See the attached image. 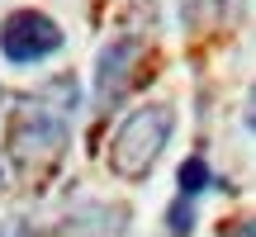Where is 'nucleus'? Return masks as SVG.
Segmentation results:
<instances>
[{
	"label": "nucleus",
	"mask_w": 256,
	"mask_h": 237,
	"mask_svg": "<svg viewBox=\"0 0 256 237\" xmlns=\"http://www.w3.org/2000/svg\"><path fill=\"white\" fill-rule=\"evenodd\" d=\"M0 237H14V232H0Z\"/></svg>",
	"instance_id": "8"
},
{
	"label": "nucleus",
	"mask_w": 256,
	"mask_h": 237,
	"mask_svg": "<svg viewBox=\"0 0 256 237\" xmlns=\"http://www.w3.org/2000/svg\"><path fill=\"white\" fill-rule=\"evenodd\" d=\"M72 110H76V86L66 76L24 95V104L14 110V124H10V152L24 171H48L66 152Z\"/></svg>",
	"instance_id": "1"
},
{
	"label": "nucleus",
	"mask_w": 256,
	"mask_h": 237,
	"mask_svg": "<svg viewBox=\"0 0 256 237\" xmlns=\"http://www.w3.org/2000/svg\"><path fill=\"white\" fill-rule=\"evenodd\" d=\"M171 133H176V110H171V104L156 100V104L133 110L119 124L114 142H110V171L119 176V180H142V176L162 162Z\"/></svg>",
	"instance_id": "2"
},
{
	"label": "nucleus",
	"mask_w": 256,
	"mask_h": 237,
	"mask_svg": "<svg viewBox=\"0 0 256 237\" xmlns=\"http://www.w3.org/2000/svg\"><path fill=\"white\" fill-rule=\"evenodd\" d=\"M204 185H209V166H204V156H190V162L180 166V194L185 200H200Z\"/></svg>",
	"instance_id": "5"
},
{
	"label": "nucleus",
	"mask_w": 256,
	"mask_h": 237,
	"mask_svg": "<svg viewBox=\"0 0 256 237\" xmlns=\"http://www.w3.org/2000/svg\"><path fill=\"white\" fill-rule=\"evenodd\" d=\"M0 52L14 66L43 62V57L62 52V28H57L43 10H14V14L0 24Z\"/></svg>",
	"instance_id": "3"
},
{
	"label": "nucleus",
	"mask_w": 256,
	"mask_h": 237,
	"mask_svg": "<svg viewBox=\"0 0 256 237\" xmlns=\"http://www.w3.org/2000/svg\"><path fill=\"white\" fill-rule=\"evenodd\" d=\"M214 237H256V218H228Z\"/></svg>",
	"instance_id": "6"
},
{
	"label": "nucleus",
	"mask_w": 256,
	"mask_h": 237,
	"mask_svg": "<svg viewBox=\"0 0 256 237\" xmlns=\"http://www.w3.org/2000/svg\"><path fill=\"white\" fill-rule=\"evenodd\" d=\"M247 128L256 133V86H252V100H247Z\"/></svg>",
	"instance_id": "7"
},
{
	"label": "nucleus",
	"mask_w": 256,
	"mask_h": 237,
	"mask_svg": "<svg viewBox=\"0 0 256 237\" xmlns=\"http://www.w3.org/2000/svg\"><path fill=\"white\" fill-rule=\"evenodd\" d=\"M138 52H142L138 38H114V43L100 52V66H95V95H100L104 110L119 104L124 90L133 86V76H138Z\"/></svg>",
	"instance_id": "4"
}]
</instances>
